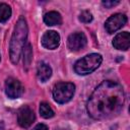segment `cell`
Instances as JSON below:
<instances>
[{"label": "cell", "instance_id": "cell-1", "mask_svg": "<svg viewBox=\"0 0 130 130\" xmlns=\"http://www.w3.org/2000/svg\"><path fill=\"white\" fill-rule=\"evenodd\" d=\"M125 103V93L121 84L105 80L90 94L86 110L94 120H107L120 114Z\"/></svg>", "mask_w": 130, "mask_h": 130}, {"label": "cell", "instance_id": "cell-2", "mask_svg": "<svg viewBox=\"0 0 130 130\" xmlns=\"http://www.w3.org/2000/svg\"><path fill=\"white\" fill-rule=\"evenodd\" d=\"M27 31L28 29H27L26 20L23 16H20L14 26V30H13V34L10 40V45H9V56L13 64H16L19 61L20 55L25 46Z\"/></svg>", "mask_w": 130, "mask_h": 130}, {"label": "cell", "instance_id": "cell-3", "mask_svg": "<svg viewBox=\"0 0 130 130\" xmlns=\"http://www.w3.org/2000/svg\"><path fill=\"white\" fill-rule=\"evenodd\" d=\"M102 61L103 57L100 54H88L74 64V71L79 75H87L98 69Z\"/></svg>", "mask_w": 130, "mask_h": 130}, {"label": "cell", "instance_id": "cell-4", "mask_svg": "<svg viewBox=\"0 0 130 130\" xmlns=\"http://www.w3.org/2000/svg\"><path fill=\"white\" fill-rule=\"evenodd\" d=\"M75 92V85L71 82H58L53 88V98L58 104L69 102Z\"/></svg>", "mask_w": 130, "mask_h": 130}, {"label": "cell", "instance_id": "cell-5", "mask_svg": "<svg viewBox=\"0 0 130 130\" xmlns=\"http://www.w3.org/2000/svg\"><path fill=\"white\" fill-rule=\"evenodd\" d=\"M126 22H127V16L125 14L116 13V14L111 15L106 20L105 27L109 34H113L115 31H117L118 29H120L122 26H124Z\"/></svg>", "mask_w": 130, "mask_h": 130}, {"label": "cell", "instance_id": "cell-6", "mask_svg": "<svg viewBox=\"0 0 130 130\" xmlns=\"http://www.w3.org/2000/svg\"><path fill=\"white\" fill-rule=\"evenodd\" d=\"M23 86L21 82L13 77H8L5 81V92L10 99H17L23 93Z\"/></svg>", "mask_w": 130, "mask_h": 130}, {"label": "cell", "instance_id": "cell-7", "mask_svg": "<svg viewBox=\"0 0 130 130\" xmlns=\"http://www.w3.org/2000/svg\"><path fill=\"white\" fill-rule=\"evenodd\" d=\"M87 44V39L83 32H73L67 39V46L71 51H79Z\"/></svg>", "mask_w": 130, "mask_h": 130}, {"label": "cell", "instance_id": "cell-8", "mask_svg": "<svg viewBox=\"0 0 130 130\" xmlns=\"http://www.w3.org/2000/svg\"><path fill=\"white\" fill-rule=\"evenodd\" d=\"M35 119H36L35 113L29 107L23 106L22 108L19 109L17 113V122L22 128H28L34 123Z\"/></svg>", "mask_w": 130, "mask_h": 130}, {"label": "cell", "instance_id": "cell-9", "mask_svg": "<svg viewBox=\"0 0 130 130\" xmlns=\"http://www.w3.org/2000/svg\"><path fill=\"white\" fill-rule=\"evenodd\" d=\"M42 45L46 49L54 50L59 47L60 44V36L55 30H48L42 37Z\"/></svg>", "mask_w": 130, "mask_h": 130}, {"label": "cell", "instance_id": "cell-10", "mask_svg": "<svg viewBox=\"0 0 130 130\" xmlns=\"http://www.w3.org/2000/svg\"><path fill=\"white\" fill-rule=\"evenodd\" d=\"M113 46L118 50H128L130 47V34L128 31L118 34L113 40Z\"/></svg>", "mask_w": 130, "mask_h": 130}, {"label": "cell", "instance_id": "cell-11", "mask_svg": "<svg viewBox=\"0 0 130 130\" xmlns=\"http://www.w3.org/2000/svg\"><path fill=\"white\" fill-rule=\"evenodd\" d=\"M52 75V68L45 62H41L38 65V70H37V76L38 78L42 81L45 82L47 81Z\"/></svg>", "mask_w": 130, "mask_h": 130}, {"label": "cell", "instance_id": "cell-12", "mask_svg": "<svg viewBox=\"0 0 130 130\" xmlns=\"http://www.w3.org/2000/svg\"><path fill=\"white\" fill-rule=\"evenodd\" d=\"M44 21L47 25H59L62 22L61 14L57 11H49L44 16Z\"/></svg>", "mask_w": 130, "mask_h": 130}, {"label": "cell", "instance_id": "cell-13", "mask_svg": "<svg viewBox=\"0 0 130 130\" xmlns=\"http://www.w3.org/2000/svg\"><path fill=\"white\" fill-rule=\"evenodd\" d=\"M11 16V8L6 3H0V22H6Z\"/></svg>", "mask_w": 130, "mask_h": 130}, {"label": "cell", "instance_id": "cell-14", "mask_svg": "<svg viewBox=\"0 0 130 130\" xmlns=\"http://www.w3.org/2000/svg\"><path fill=\"white\" fill-rule=\"evenodd\" d=\"M40 114L43 118L45 119H49V118H52L55 114H54V111L52 110V108L50 107V105L48 103H41L40 105Z\"/></svg>", "mask_w": 130, "mask_h": 130}, {"label": "cell", "instance_id": "cell-15", "mask_svg": "<svg viewBox=\"0 0 130 130\" xmlns=\"http://www.w3.org/2000/svg\"><path fill=\"white\" fill-rule=\"evenodd\" d=\"M23 49H24L23 50V64L27 68L30 65V62L32 59V50H31V46L29 44L24 46Z\"/></svg>", "mask_w": 130, "mask_h": 130}, {"label": "cell", "instance_id": "cell-16", "mask_svg": "<svg viewBox=\"0 0 130 130\" xmlns=\"http://www.w3.org/2000/svg\"><path fill=\"white\" fill-rule=\"evenodd\" d=\"M92 19H93V16L89 10H83L79 14V20L83 23H89L92 21Z\"/></svg>", "mask_w": 130, "mask_h": 130}, {"label": "cell", "instance_id": "cell-17", "mask_svg": "<svg viewBox=\"0 0 130 130\" xmlns=\"http://www.w3.org/2000/svg\"><path fill=\"white\" fill-rule=\"evenodd\" d=\"M102 3H103V5H104L106 8H111V7L115 6V5H118L120 2H119V1H111V0H106V1H103Z\"/></svg>", "mask_w": 130, "mask_h": 130}, {"label": "cell", "instance_id": "cell-18", "mask_svg": "<svg viewBox=\"0 0 130 130\" xmlns=\"http://www.w3.org/2000/svg\"><path fill=\"white\" fill-rule=\"evenodd\" d=\"M32 130H49V129H48L47 125H45V124H42V123H40V124L36 125V126H35V127L32 128Z\"/></svg>", "mask_w": 130, "mask_h": 130}, {"label": "cell", "instance_id": "cell-19", "mask_svg": "<svg viewBox=\"0 0 130 130\" xmlns=\"http://www.w3.org/2000/svg\"><path fill=\"white\" fill-rule=\"evenodd\" d=\"M0 60H1V55H0Z\"/></svg>", "mask_w": 130, "mask_h": 130}]
</instances>
